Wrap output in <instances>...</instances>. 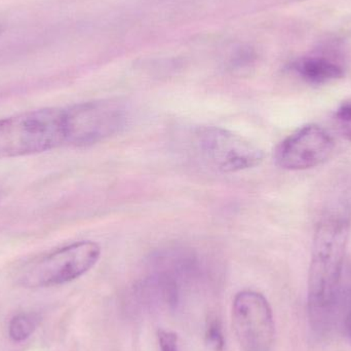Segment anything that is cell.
Masks as SVG:
<instances>
[{"instance_id": "cell-8", "label": "cell", "mask_w": 351, "mask_h": 351, "mask_svg": "<svg viewBox=\"0 0 351 351\" xmlns=\"http://www.w3.org/2000/svg\"><path fill=\"white\" fill-rule=\"evenodd\" d=\"M293 71L304 82L323 84L339 80L344 75L343 67L334 60L319 56L301 58L291 66Z\"/></svg>"}, {"instance_id": "cell-5", "label": "cell", "mask_w": 351, "mask_h": 351, "mask_svg": "<svg viewBox=\"0 0 351 351\" xmlns=\"http://www.w3.org/2000/svg\"><path fill=\"white\" fill-rule=\"evenodd\" d=\"M195 142L202 158L221 172L234 173L255 168L264 160L261 148L222 128L197 130Z\"/></svg>"}, {"instance_id": "cell-15", "label": "cell", "mask_w": 351, "mask_h": 351, "mask_svg": "<svg viewBox=\"0 0 351 351\" xmlns=\"http://www.w3.org/2000/svg\"><path fill=\"white\" fill-rule=\"evenodd\" d=\"M4 32V27L2 26L1 24H0V36H1L2 35V33Z\"/></svg>"}, {"instance_id": "cell-12", "label": "cell", "mask_w": 351, "mask_h": 351, "mask_svg": "<svg viewBox=\"0 0 351 351\" xmlns=\"http://www.w3.org/2000/svg\"><path fill=\"white\" fill-rule=\"evenodd\" d=\"M158 343L160 351H179L178 337L173 332L160 330L158 332Z\"/></svg>"}, {"instance_id": "cell-2", "label": "cell", "mask_w": 351, "mask_h": 351, "mask_svg": "<svg viewBox=\"0 0 351 351\" xmlns=\"http://www.w3.org/2000/svg\"><path fill=\"white\" fill-rule=\"evenodd\" d=\"M64 144V109H36L0 119V160L43 154Z\"/></svg>"}, {"instance_id": "cell-3", "label": "cell", "mask_w": 351, "mask_h": 351, "mask_svg": "<svg viewBox=\"0 0 351 351\" xmlns=\"http://www.w3.org/2000/svg\"><path fill=\"white\" fill-rule=\"evenodd\" d=\"M100 256V245L94 241L71 243L27 266L21 274L20 284L36 289L73 282L92 269Z\"/></svg>"}, {"instance_id": "cell-1", "label": "cell", "mask_w": 351, "mask_h": 351, "mask_svg": "<svg viewBox=\"0 0 351 351\" xmlns=\"http://www.w3.org/2000/svg\"><path fill=\"white\" fill-rule=\"evenodd\" d=\"M350 235L348 212L329 214L317 225L308 274V307L313 321L323 322L337 302Z\"/></svg>"}, {"instance_id": "cell-6", "label": "cell", "mask_w": 351, "mask_h": 351, "mask_svg": "<svg viewBox=\"0 0 351 351\" xmlns=\"http://www.w3.org/2000/svg\"><path fill=\"white\" fill-rule=\"evenodd\" d=\"M232 322L237 340L243 351H270L276 327L267 299L255 291H241L235 295Z\"/></svg>"}, {"instance_id": "cell-11", "label": "cell", "mask_w": 351, "mask_h": 351, "mask_svg": "<svg viewBox=\"0 0 351 351\" xmlns=\"http://www.w3.org/2000/svg\"><path fill=\"white\" fill-rule=\"evenodd\" d=\"M206 341L210 348L216 351H222L224 348V336L222 333V328L217 319L210 321L206 328Z\"/></svg>"}, {"instance_id": "cell-13", "label": "cell", "mask_w": 351, "mask_h": 351, "mask_svg": "<svg viewBox=\"0 0 351 351\" xmlns=\"http://www.w3.org/2000/svg\"><path fill=\"white\" fill-rule=\"evenodd\" d=\"M346 331L351 342V313H350V315H348V317H346Z\"/></svg>"}, {"instance_id": "cell-14", "label": "cell", "mask_w": 351, "mask_h": 351, "mask_svg": "<svg viewBox=\"0 0 351 351\" xmlns=\"http://www.w3.org/2000/svg\"><path fill=\"white\" fill-rule=\"evenodd\" d=\"M348 296H350V298L351 299V280L350 285H348Z\"/></svg>"}, {"instance_id": "cell-9", "label": "cell", "mask_w": 351, "mask_h": 351, "mask_svg": "<svg viewBox=\"0 0 351 351\" xmlns=\"http://www.w3.org/2000/svg\"><path fill=\"white\" fill-rule=\"evenodd\" d=\"M39 319L35 313H19L14 315L8 326V335L14 342L28 339L36 329Z\"/></svg>"}, {"instance_id": "cell-10", "label": "cell", "mask_w": 351, "mask_h": 351, "mask_svg": "<svg viewBox=\"0 0 351 351\" xmlns=\"http://www.w3.org/2000/svg\"><path fill=\"white\" fill-rule=\"evenodd\" d=\"M335 121L342 137L351 142V101L340 105L335 113Z\"/></svg>"}, {"instance_id": "cell-4", "label": "cell", "mask_w": 351, "mask_h": 351, "mask_svg": "<svg viewBox=\"0 0 351 351\" xmlns=\"http://www.w3.org/2000/svg\"><path fill=\"white\" fill-rule=\"evenodd\" d=\"M127 109L113 100L80 103L64 109L66 144L94 145L119 133L127 123Z\"/></svg>"}, {"instance_id": "cell-7", "label": "cell", "mask_w": 351, "mask_h": 351, "mask_svg": "<svg viewBox=\"0 0 351 351\" xmlns=\"http://www.w3.org/2000/svg\"><path fill=\"white\" fill-rule=\"evenodd\" d=\"M335 149L329 133L317 125H306L289 136L276 150V162L288 171L315 168L327 162Z\"/></svg>"}]
</instances>
